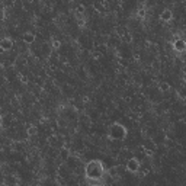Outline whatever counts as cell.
<instances>
[{
    "mask_svg": "<svg viewBox=\"0 0 186 186\" xmlns=\"http://www.w3.org/2000/svg\"><path fill=\"white\" fill-rule=\"evenodd\" d=\"M160 19L164 20V22H169V20L172 19V12H170V10H164V12L160 15Z\"/></svg>",
    "mask_w": 186,
    "mask_h": 186,
    "instance_id": "6",
    "label": "cell"
},
{
    "mask_svg": "<svg viewBox=\"0 0 186 186\" xmlns=\"http://www.w3.org/2000/svg\"><path fill=\"white\" fill-rule=\"evenodd\" d=\"M24 41L25 42H28V44H32L33 41H35V35H33L32 32H26L24 35Z\"/></svg>",
    "mask_w": 186,
    "mask_h": 186,
    "instance_id": "7",
    "label": "cell"
},
{
    "mask_svg": "<svg viewBox=\"0 0 186 186\" xmlns=\"http://www.w3.org/2000/svg\"><path fill=\"white\" fill-rule=\"evenodd\" d=\"M140 160L135 157H131L128 160V163H127V170H128L129 173H137L140 170Z\"/></svg>",
    "mask_w": 186,
    "mask_h": 186,
    "instance_id": "3",
    "label": "cell"
},
{
    "mask_svg": "<svg viewBox=\"0 0 186 186\" xmlns=\"http://www.w3.org/2000/svg\"><path fill=\"white\" fill-rule=\"evenodd\" d=\"M12 45H13V42H12V39L10 38H3L2 39V42H0V47H2L3 51H9L10 48H12Z\"/></svg>",
    "mask_w": 186,
    "mask_h": 186,
    "instance_id": "4",
    "label": "cell"
},
{
    "mask_svg": "<svg viewBox=\"0 0 186 186\" xmlns=\"http://www.w3.org/2000/svg\"><path fill=\"white\" fill-rule=\"evenodd\" d=\"M109 135H110V138H114V140H122V138H125V135H127V129H125L124 125L114 124L110 127Z\"/></svg>",
    "mask_w": 186,
    "mask_h": 186,
    "instance_id": "2",
    "label": "cell"
},
{
    "mask_svg": "<svg viewBox=\"0 0 186 186\" xmlns=\"http://www.w3.org/2000/svg\"><path fill=\"white\" fill-rule=\"evenodd\" d=\"M84 176L89 182H99L102 177L105 176V167H103V163L100 160H90V162L86 164V170H84Z\"/></svg>",
    "mask_w": 186,
    "mask_h": 186,
    "instance_id": "1",
    "label": "cell"
},
{
    "mask_svg": "<svg viewBox=\"0 0 186 186\" xmlns=\"http://www.w3.org/2000/svg\"><path fill=\"white\" fill-rule=\"evenodd\" d=\"M160 89H162V90H169V84H167V83H164V84H162V86H160Z\"/></svg>",
    "mask_w": 186,
    "mask_h": 186,
    "instance_id": "8",
    "label": "cell"
},
{
    "mask_svg": "<svg viewBox=\"0 0 186 186\" xmlns=\"http://www.w3.org/2000/svg\"><path fill=\"white\" fill-rule=\"evenodd\" d=\"M54 48H60V45H61V44H60V41H54Z\"/></svg>",
    "mask_w": 186,
    "mask_h": 186,
    "instance_id": "9",
    "label": "cell"
},
{
    "mask_svg": "<svg viewBox=\"0 0 186 186\" xmlns=\"http://www.w3.org/2000/svg\"><path fill=\"white\" fill-rule=\"evenodd\" d=\"M173 48L176 50V51H185L186 50V42L183 39H176L175 42H173Z\"/></svg>",
    "mask_w": 186,
    "mask_h": 186,
    "instance_id": "5",
    "label": "cell"
}]
</instances>
